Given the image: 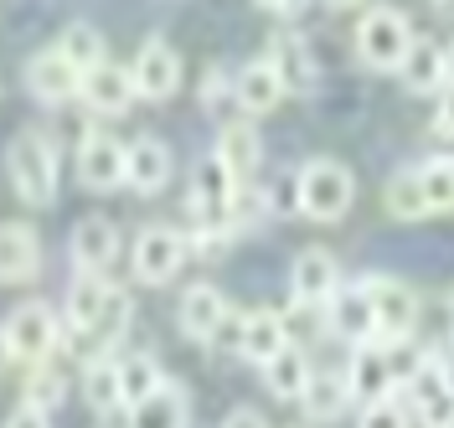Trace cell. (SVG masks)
<instances>
[{
    "label": "cell",
    "instance_id": "8",
    "mask_svg": "<svg viewBox=\"0 0 454 428\" xmlns=\"http://www.w3.org/2000/svg\"><path fill=\"white\" fill-rule=\"evenodd\" d=\"M367 294H372V310H377V341H387V346L408 341L413 325H419V294H413V284L387 279V274H372Z\"/></svg>",
    "mask_w": 454,
    "mask_h": 428
},
{
    "label": "cell",
    "instance_id": "22",
    "mask_svg": "<svg viewBox=\"0 0 454 428\" xmlns=\"http://www.w3.org/2000/svg\"><path fill=\"white\" fill-rule=\"evenodd\" d=\"M217 155H223V166L232 171V181L248 186V175H258V166H263V140H258V129L248 119H232V124H223V135H217Z\"/></svg>",
    "mask_w": 454,
    "mask_h": 428
},
{
    "label": "cell",
    "instance_id": "16",
    "mask_svg": "<svg viewBox=\"0 0 454 428\" xmlns=\"http://www.w3.org/2000/svg\"><path fill=\"white\" fill-rule=\"evenodd\" d=\"M227 294L217 284H192L186 294H181V336L186 341H197V346H212L217 341V331H223V320H227Z\"/></svg>",
    "mask_w": 454,
    "mask_h": 428
},
{
    "label": "cell",
    "instance_id": "10",
    "mask_svg": "<svg viewBox=\"0 0 454 428\" xmlns=\"http://www.w3.org/2000/svg\"><path fill=\"white\" fill-rule=\"evenodd\" d=\"M129 73H135V98H145V104H166L181 93V52L166 36H150Z\"/></svg>",
    "mask_w": 454,
    "mask_h": 428
},
{
    "label": "cell",
    "instance_id": "19",
    "mask_svg": "<svg viewBox=\"0 0 454 428\" xmlns=\"http://www.w3.org/2000/svg\"><path fill=\"white\" fill-rule=\"evenodd\" d=\"M289 346V320L279 310H243V325H238V356L254 362V367H269Z\"/></svg>",
    "mask_w": 454,
    "mask_h": 428
},
{
    "label": "cell",
    "instance_id": "11",
    "mask_svg": "<svg viewBox=\"0 0 454 428\" xmlns=\"http://www.w3.org/2000/svg\"><path fill=\"white\" fill-rule=\"evenodd\" d=\"M263 62L279 73L284 93H315V83H320V62H315V47L300 36V31H274L269 36V52H263Z\"/></svg>",
    "mask_w": 454,
    "mask_h": 428
},
{
    "label": "cell",
    "instance_id": "26",
    "mask_svg": "<svg viewBox=\"0 0 454 428\" xmlns=\"http://www.w3.org/2000/svg\"><path fill=\"white\" fill-rule=\"evenodd\" d=\"M310 377H315L310 356H305V346H294V341L263 367V382H269V393H274L279 402H300L305 398V387H310Z\"/></svg>",
    "mask_w": 454,
    "mask_h": 428
},
{
    "label": "cell",
    "instance_id": "27",
    "mask_svg": "<svg viewBox=\"0 0 454 428\" xmlns=\"http://www.w3.org/2000/svg\"><path fill=\"white\" fill-rule=\"evenodd\" d=\"M397 78H403L408 93H439V88L450 83L444 78V47L428 42V36H413V47H408V58L397 67Z\"/></svg>",
    "mask_w": 454,
    "mask_h": 428
},
{
    "label": "cell",
    "instance_id": "32",
    "mask_svg": "<svg viewBox=\"0 0 454 428\" xmlns=\"http://www.w3.org/2000/svg\"><path fill=\"white\" fill-rule=\"evenodd\" d=\"M382 201H387V212H393L397 222H424L428 201H424V186H419V166H413V171H397L393 181H387Z\"/></svg>",
    "mask_w": 454,
    "mask_h": 428
},
{
    "label": "cell",
    "instance_id": "37",
    "mask_svg": "<svg viewBox=\"0 0 454 428\" xmlns=\"http://www.w3.org/2000/svg\"><path fill=\"white\" fill-rule=\"evenodd\" d=\"M408 398L403 393H387V398H377L362 408V428H408Z\"/></svg>",
    "mask_w": 454,
    "mask_h": 428
},
{
    "label": "cell",
    "instance_id": "7",
    "mask_svg": "<svg viewBox=\"0 0 454 428\" xmlns=\"http://www.w3.org/2000/svg\"><path fill=\"white\" fill-rule=\"evenodd\" d=\"M186 258H192V248H186V232L155 222V228H145L140 237H135L129 268H135V279H140V284L155 289V284H170V279L186 268Z\"/></svg>",
    "mask_w": 454,
    "mask_h": 428
},
{
    "label": "cell",
    "instance_id": "20",
    "mask_svg": "<svg viewBox=\"0 0 454 428\" xmlns=\"http://www.w3.org/2000/svg\"><path fill=\"white\" fill-rule=\"evenodd\" d=\"M67 253L78 263V274H109L114 258H119V228H114L109 217H83V222L73 228Z\"/></svg>",
    "mask_w": 454,
    "mask_h": 428
},
{
    "label": "cell",
    "instance_id": "13",
    "mask_svg": "<svg viewBox=\"0 0 454 428\" xmlns=\"http://www.w3.org/2000/svg\"><path fill=\"white\" fill-rule=\"evenodd\" d=\"M78 181L88 191H119L124 186V140L109 129H88L78 140Z\"/></svg>",
    "mask_w": 454,
    "mask_h": 428
},
{
    "label": "cell",
    "instance_id": "46",
    "mask_svg": "<svg viewBox=\"0 0 454 428\" xmlns=\"http://www.w3.org/2000/svg\"><path fill=\"white\" fill-rule=\"evenodd\" d=\"M450 325H454V289H450Z\"/></svg>",
    "mask_w": 454,
    "mask_h": 428
},
{
    "label": "cell",
    "instance_id": "18",
    "mask_svg": "<svg viewBox=\"0 0 454 428\" xmlns=\"http://www.w3.org/2000/svg\"><path fill=\"white\" fill-rule=\"evenodd\" d=\"M170 181V150L160 135H140V140L124 144V186H135L140 197L166 191Z\"/></svg>",
    "mask_w": 454,
    "mask_h": 428
},
{
    "label": "cell",
    "instance_id": "5",
    "mask_svg": "<svg viewBox=\"0 0 454 428\" xmlns=\"http://www.w3.org/2000/svg\"><path fill=\"white\" fill-rule=\"evenodd\" d=\"M403 398H408L413 418L424 428H454V371L444 367V356L428 351L424 362H419V371L408 377Z\"/></svg>",
    "mask_w": 454,
    "mask_h": 428
},
{
    "label": "cell",
    "instance_id": "41",
    "mask_svg": "<svg viewBox=\"0 0 454 428\" xmlns=\"http://www.w3.org/2000/svg\"><path fill=\"white\" fill-rule=\"evenodd\" d=\"M223 428H269V418H263L258 408H232L223 418Z\"/></svg>",
    "mask_w": 454,
    "mask_h": 428
},
{
    "label": "cell",
    "instance_id": "29",
    "mask_svg": "<svg viewBox=\"0 0 454 428\" xmlns=\"http://www.w3.org/2000/svg\"><path fill=\"white\" fill-rule=\"evenodd\" d=\"M300 408L310 413L315 424H331V418H340V413L351 408V387H346V371H315L310 387H305V398H300Z\"/></svg>",
    "mask_w": 454,
    "mask_h": 428
},
{
    "label": "cell",
    "instance_id": "1",
    "mask_svg": "<svg viewBox=\"0 0 454 428\" xmlns=\"http://www.w3.org/2000/svg\"><path fill=\"white\" fill-rule=\"evenodd\" d=\"M5 181L27 206H52L57 201V144L47 129H21L5 144Z\"/></svg>",
    "mask_w": 454,
    "mask_h": 428
},
{
    "label": "cell",
    "instance_id": "36",
    "mask_svg": "<svg viewBox=\"0 0 454 428\" xmlns=\"http://www.w3.org/2000/svg\"><path fill=\"white\" fill-rule=\"evenodd\" d=\"M124 325H129V294L114 284L109 289V305H104L98 325H93V346H114L119 336H124Z\"/></svg>",
    "mask_w": 454,
    "mask_h": 428
},
{
    "label": "cell",
    "instance_id": "6",
    "mask_svg": "<svg viewBox=\"0 0 454 428\" xmlns=\"http://www.w3.org/2000/svg\"><path fill=\"white\" fill-rule=\"evenodd\" d=\"M243 186L232 181V171L223 166V155L212 150V155H201L197 166H192V191H186V217H192V228H217L227 222V206L238 197Z\"/></svg>",
    "mask_w": 454,
    "mask_h": 428
},
{
    "label": "cell",
    "instance_id": "31",
    "mask_svg": "<svg viewBox=\"0 0 454 428\" xmlns=\"http://www.w3.org/2000/svg\"><path fill=\"white\" fill-rule=\"evenodd\" d=\"M57 52L73 62L78 73H93V67H104L109 62V47H104V31L88 27V21H73V27L62 31V42H57Z\"/></svg>",
    "mask_w": 454,
    "mask_h": 428
},
{
    "label": "cell",
    "instance_id": "28",
    "mask_svg": "<svg viewBox=\"0 0 454 428\" xmlns=\"http://www.w3.org/2000/svg\"><path fill=\"white\" fill-rule=\"evenodd\" d=\"M83 398L98 418H114L124 413V398H119V356H93L83 367Z\"/></svg>",
    "mask_w": 454,
    "mask_h": 428
},
{
    "label": "cell",
    "instance_id": "3",
    "mask_svg": "<svg viewBox=\"0 0 454 428\" xmlns=\"http://www.w3.org/2000/svg\"><path fill=\"white\" fill-rule=\"evenodd\" d=\"M356 201V175L346 171L340 160L320 155V160H305L300 166V212L315 217V222H340Z\"/></svg>",
    "mask_w": 454,
    "mask_h": 428
},
{
    "label": "cell",
    "instance_id": "4",
    "mask_svg": "<svg viewBox=\"0 0 454 428\" xmlns=\"http://www.w3.org/2000/svg\"><path fill=\"white\" fill-rule=\"evenodd\" d=\"M5 336H11V362H21V367H42L47 356H57V346H62V320L52 315V305L27 300L21 310H11Z\"/></svg>",
    "mask_w": 454,
    "mask_h": 428
},
{
    "label": "cell",
    "instance_id": "23",
    "mask_svg": "<svg viewBox=\"0 0 454 428\" xmlns=\"http://www.w3.org/2000/svg\"><path fill=\"white\" fill-rule=\"evenodd\" d=\"M129 428H192V398L181 382H160L155 398L129 408Z\"/></svg>",
    "mask_w": 454,
    "mask_h": 428
},
{
    "label": "cell",
    "instance_id": "9",
    "mask_svg": "<svg viewBox=\"0 0 454 428\" xmlns=\"http://www.w3.org/2000/svg\"><path fill=\"white\" fill-rule=\"evenodd\" d=\"M340 289V263L331 248H305L289 268V300L294 310H325Z\"/></svg>",
    "mask_w": 454,
    "mask_h": 428
},
{
    "label": "cell",
    "instance_id": "35",
    "mask_svg": "<svg viewBox=\"0 0 454 428\" xmlns=\"http://www.w3.org/2000/svg\"><path fill=\"white\" fill-rule=\"evenodd\" d=\"M263 206L274 217H294L300 212V166H284L269 186H263Z\"/></svg>",
    "mask_w": 454,
    "mask_h": 428
},
{
    "label": "cell",
    "instance_id": "44",
    "mask_svg": "<svg viewBox=\"0 0 454 428\" xmlns=\"http://www.w3.org/2000/svg\"><path fill=\"white\" fill-rule=\"evenodd\" d=\"M444 78H450V83H454V42H450V47H444Z\"/></svg>",
    "mask_w": 454,
    "mask_h": 428
},
{
    "label": "cell",
    "instance_id": "39",
    "mask_svg": "<svg viewBox=\"0 0 454 428\" xmlns=\"http://www.w3.org/2000/svg\"><path fill=\"white\" fill-rule=\"evenodd\" d=\"M5 428H52V413H42V408H31V402H16L11 418H5Z\"/></svg>",
    "mask_w": 454,
    "mask_h": 428
},
{
    "label": "cell",
    "instance_id": "21",
    "mask_svg": "<svg viewBox=\"0 0 454 428\" xmlns=\"http://www.w3.org/2000/svg\"><path fill=\"white\" fill-rule=\"evenodd\" d=\"M83 98L93 114H124L129 104H135V73L129 67H119V62H104V67H93V73H83Z\"/></svg>",
    "mask_w": 454,
    "mask_h": 428
},
{
    "label": "cell",
    "instance_id": "42",
    "mask_svg": "<svg viewBox=\"0 0 454 428\" xmlns=\"http://www.w3.org/2000/svg\"><path fill=\"white\" fill-rule=\"evenodd\" d=\"M258 5H263V11H300L305 0H258Z\"/></svg>",
    "mask_w": 454,
    "mask_h": 428
},
{
    "label": "cell",
    "instance_id": "38",
    "mask_svg": "<svg viewBox=\"0 0 454 428\" xmlns=\"http://www.w3.org/2000/svg\"><path fill=\"white\" fill-rule=\"evenodd\" d=\"M201 109H238V78H227L223 67H212L207 78H201Z\"/></svg>",
    "mask_w": 454,
    "mask_h": 428
},
{
    "label": "cell",
    "instance_id": "2",
    "mask_svg": "<svg viewBox=\"0 0 454 428\" xmlns=\"http://www.w3.org/2000/svg\"><path fill=\"white\" fill-rule=\"evenodd\" d=\"M413 47V21L397 5H372L356 21V58L367 62L372 73H397L403 58Z\"/></svg>",
    "mask_w": 454,
    "mask_h": 428
},
{
    "label": "cell",
    "instance_id": "40",
    "mask_svg": "<svg viewBox=\"0 0 454 428\" xmlns=\"http://www.w3.org/2000/svg\"><path fill=\"white\" fill-rule=\"evenodd\" d=\"M434 124H439V135H450V140H454V83L439 88V109H434Z\"/></svg>",
    "mask_w": 454,
    "mask_h": 428
},
{
    "label": "cell",
    "instance_id": "14",
    "mask_svg": "<svg viewBox=\"0 0 454 428\" xmlns=\"http://www.w3.org/2000/svg\"><path fill=\"white\" fill-rule=\"evenodd\" d=\"M27 88H31L36 104H52L57 109V104H73V98L83 93V73L62 58L57 47H42V52L27 62Z\"/></svg>",
    "mask_w": 454,
    "mask_h": 428
},
{
    "label": "cell",
    "instance_id": "30",
    "mask_svg": "<svg viewBox=\"0 0 454 428\" xmlns=\"http://www.w3.org/2000/svg\"><path fill=\"white\" fill-rule=\"evenodd\" d=\"M160 382H166V371H160L155 356H145V351L119 356V398H124V413H129V408H140L145 398H155V393H160Z\"/></svg>",
    "mask_w": 454,
    "mask_h": 428
},
{
    "label": "cell",
    "instance_id": "34",
    "mask_svg": "<svg viewBox=\"0 0 454 428\" xmlns=\"http://www.w3.org/2000/svg\"><path fill=\"white\" fill-rule=\"evenodd\" d=\"M419 186H424L428 217L434 212H454V155H434L419 166Z\"/></svg>",
    "mask_w": 454,
    "mask_h": 428
},
{
    "label": "cell",
    "instance_id": "33",
    "mask_svg": "<svg viewBox=\"0 0 454 428\" xmlns=\"http://www.w3.org/2000/svg\"><path fill=\"white\" fill-rule=\"evenodd\" d=\"M67 398V371L57 367V356H47L42 367H31L27 387H21V402L42 408V413H57V402Z\"/></svg>",
    "mask_w": 454,
    "mask_h": 428
},
{
    "label": "cell",
    "instance_id": "12",
    "mask_svg": "<svg viewBox=\"0 0 454 428\" xmlns=\"http://www.w3.org/2000/svg\"><path fill=\"white\" fill-rule=\"evenodd\" d=\"M346 387H351V402H377L387 398V393H403L393 382V346L387 341H367L351 351V362H346Z\"/></svg>",
    "mask_w": 454,
    "mask_h": 428
},
{
    "label": "cell",
    "instance_id": "45",
    "mask_svg": "<svg viewBox=\"0 0 454 428\" xmlns=\"http://www.w3.org/2000/svg\"><path fill=\"white\" fill-rule=\"evenodd\" d=\"M331 11H351V5H362V0H325Z\"/></svg>",
    "mask_w": 454,
    "mask_h": 428
},
{
    "label": "cell",
    "instance_id": "43",
    "mask_svg": "<svg viewBox=\"0 0 454 428\" xmlns=\"http://www.w3.org/2000/svg\"><path fill=\"white\" fill-rule=\"evenodd\" d=\"M11 367V336H5V325H0V371Z\"/></svg>",
    "mask_w": 454,
    "mask_h": 428
},
{
    "label": "cell",
    "instance_id": "25",
    "mask_svg": "<svg viewBox=\"0 0 454 428\" xmlns=\"http://www.w3.org/2000/svg\"><path fill=\"white\" fill-rule=\"evenodd\" d=\"M279 98H284V83H279V73H274L263 58H254L248 67H238V109H243L248 119L274 114Z\"/></svg>",
    "mask_w": 454,
    "mask_h": 428
},
{
    "label": "cell",
    "instance_id": "17",
    "mask_svg": "<svg viewBox=\"0 0 454 428\" xmlns=\"http://www.w3.org/2000/svg\"><path fill=\"white\" fill-rule=\"evenodd\" d=\"M42 274V237L31 222H0V284H31Z\"/></svg>",
    "mask_w": 454,
    "mask_h": 428
},
{
    "label": "cell",
    "instance_id": "24",
    "mask_svg": "<svg viewBox=\"0 0 454 428\" xmlns=\"http://www.w3.org/2000/svg\"><path fill=\"white\" fill-rule=\"evenodd\" d=\"M109 279L104 274H78L73 284H67V300H62V315H67V325L78 331V336H93V325H98V315L109 305Z\"/></svg>",
    "mask_w": 454,
    "mask_h": 428
},
{
    "label": "cell",
    "instance_id": "15",
    "mask_svg": "<svg viewBox=\"0 0 454 428\" xmlns=\"http://www.w3.org/2000/svg\"><path fill=\"white\" fill-rule=\"evenodd\" d=\"M325 325L336 331L340 341H351V346L377 341V310H372L367 279H362V284H340L336 289V300L325 305Z\"/></svg>",
    "mask_w": 454,
    "mask_h": 428
}]
</instances>
